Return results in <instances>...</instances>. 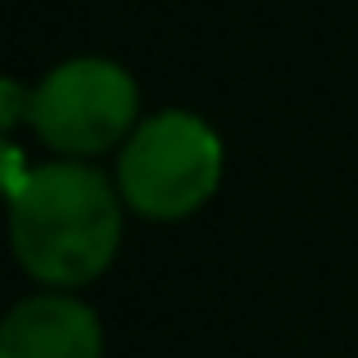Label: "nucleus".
I'll return each instance as SVG.
<instances>
[{"mask_svg": "<svg viewBox=\"0 0 358 358\" xmlns=\"http://www.w3.org/2000/svg\"><path fill=\"white\" fill-rule=\"evenodd\" d=\"M122 241L118 191L100 168L59 159L27 173L9 200V245L45 286H82L114 263Z\"/></svg>", "mask_w": 358, "mask_h": 358, "instance_id": "f257e3e1", "label": "nucleus"}, {"mask_svg": "<svg viewBox=\"0 0 358 358\" xmlns=\"http://www.w3.org/2000/svg\"><path fill=\"white\" fill-rule=\"evenodd\" d=\"M0 358H105V331L82 299L32 295L0 322Z\"/></svg>", "mask_w": 358, "mask_h": 358, "instance_id": "20e7f679", "label": "nucleus"}, {"mask_svg": "<svg viewBox=\"0 0 358 358\" xmlns=\"http://www.w3.org/2000/svg\"><path fill=\"white\" fill-rule=\"evenodd\" d=\"M27 173H32V168H27L23 150H18L14 141H9L5 131H0V195H5V200H14L18 186L27 182Z\"/></svg>", "mask_w": 358, "mask_h": 358, "instance_id": "39448f33", "label": "nucleus"}, {"mask_svg": "<svg viewBox=\"0 0 358 358\" xmlns=\"http://www.w3.org/2000/svg\"><path fill=\"white\" fill-rule=\"evenodd\" d=\"M136 82L114 59H69L32 87V118L36 136L64 159H91L114 150L136 122Z\"/></svg>", "mask_w": 358, "mask_h": 358, "instance_id": "7ed1b4c3", "label": "nucleus"}, {"mask_svg": "<svg viewBox=\"0 0 358 358\" xmlns=\"http://www.w3.org/2000/svg\"><path fill=\"white\" fill-rule=\"evenodd\" d=\"M222 182V141L204 118L164 109L127 136L118 155V195L155 222L195 213Z\"/></svg>", "mask_w": 358, "mask_h": 358, "instance_id": "f03ea898", "label": "nucleus"}]
</instances>
